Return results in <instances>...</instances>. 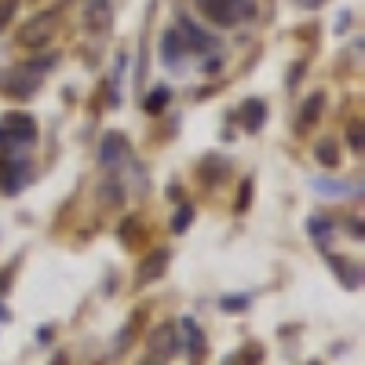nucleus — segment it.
<instances>
[{
  "mask_svg": "<svg viewBox=\"0 0 365 365\" xmlns=\"http://www.w3.org/2000/svg\"><path fill=\"white\" fill-rule=\"evenodd\" d=\"M197 4L216 26H237V22L252 19V11H256L252 0H197Z\"/></svg>",
  "mask_w": 365,
  "mask_h": 365,
  "instance_id": "obj_1",
  "label": "nucleus"
},
{
  "mask_svg": "<svg viewBox=\"0 0 365 365\" xmlns=\"http://www.w3.org/2000/svg\"><path fill=\"white\" fill-rule=\"evenodd\" d=\"M175 34H179V41H182V44H187V51L208 55L212 48H216V37H212V34H205V29H201V26H194L190 19H179Z\"/></svg>",
  "mask_w": 365,
  "mask_h": 365,
  "instance_id": "obj_2",
  "label": "nucleus"
},
{
  "mask_svg": "<svg viewBox=\"0 0 365 365\" xmlns=\"http://www.w3.org/2000/svg\"><path fill=\"white\" fill-rule=\"evenodd\" d=\"M128 158H132V146L125 143V135L110 132V135L103 139V146H99V165H106V168H117V165H125Z\"/></svg>",
  "mask_w": 365,
  "mask_h": 365,
  "instance_id": "obj_3",
  "label": "nucleus"
},
{
  "mask_svg": "<svg viewBox=\"0 0 365 365\" xmlns=\"http://www.w3.org/2000/svg\"><path fill=\"white\" fill-rule=\"evenodd\" d=\"M4 132H8L11 139H19V143H34V139H37V120L26 117V113H8Z\"/></svg>",
  "mask_w": 365,
  "mask_h": 365,
  "instance_id": "obj_4",
  "label": "nucleus"
},
{
  "mask_svg": "<svg viewBox=\"0 0 365 365\" xmlns=\"http://www.w3.org/2000/svg\"><path fill=\"white\" fill-rule=\"evenodd\" d=\"M165 267H168V252L161 249V252H154V256H150V259L139 267V282H143V285H150V282L158 278V274H165Z\"/></svg>",
  "mask_w": 365,
  "mask_h": 365,
  "instance_id": "obj_5",
  "label": "nucleus"
},
{
  "mask_svg": "<svg viewBox=\"0 0 365 365\" xmlns=\"http://www.w3.org/2000/svg\"><path fill=\"white\" fill-rule=\"evenodd\" d=\"M182 51H187V48H182L179 34H175V29H168V34H165V41H161V58H165L168 66H175L179 58H182Z\"/></svg>",
  "mask_w": 365,
  "mask_h": 365,
  "instance_id": "obj_6",
  "label": "nucleus"
},
{
  "mask_svg": "<svg viewBox=\"0 0 365 365\" xmlns=\"http://www.w3.org/2000/svg\"><path fill=\"white\" fill-rule=\"evenodd\" d=\"M263 120H267V110H263V103H245V110H241V125H245L249 132H256V128H263Z\"/></svg>",
  "mask_w": 365,
  "mask_h": 365,
  "instance_id": "obj_7",
  "label": "nucleus"
},
{
  "mask_svg": "<svg viewBox=\"0 0 365 365\" xmlns=\"http://www.w3.org/2000/svg\"><path fill=\"white\" fill-rule=\"evenodd\" d=\"M314 190H322L325 197H344V194H358V187H347V182H332V179H314Z\"/></svg>",
  "mask_w": 365,
  "mask_h": 365,
  "instance_id": "obj_8",
  "label": "nucleus"
},
{
  "mask_svg": "<svg viewBox=\"0 0 365 365\" xmlns=\"http://www.w3.org/2000/svg\"><path fill=\"white\" fill-rule=\"evenodd\" d=\"M48 34H51V15H37L34 26L22 29V41H26V44H34L37 37H48Z\"/></svg>",
  "mask_w": 365,
  "mask_h": 365,
  "instance_id": "obj_9",
  "label": "nucleus"
},
{
  "mask_svg": "<svg viewBox=\"0 0 365 365\" xmlns=\"http://www.w3.org/2000/svg\"><path fill=\"white\" fill-rule=\"evenodd\" d=\"M15 165H19V168H4V190H8V194H15L22 182H26V165H22V161H15Z\"/></svg>",
  "mask_w": 365,
  "mask_h": 365,
  "instance_id": "obj_10",
  "label": "nucleus"
},
{
  "mask_svg": "<svg viewBox=\"0 0 365 365\" xmlns=\"http://www.w3.org/2000/svg\"><path fill=\"white\" fill-rule=\"evenodd\" d=\"M168 99H172V91H168V88H154V91L146 96V110H150V113H161Z\"/></svg>",
  "mask_w": 365,
  "mask_h": 365,
  "instance_id": "obj_11",
  "label": "nucleus"
},
{
  "mask_svg": "<svg viewBox=\"0 0 365 365\" xmlns=\"http://www.w3.org/2000/svg\"><path fill=\"white\" fill-rule=\"evenodd\" d=\"M318 161H322L325 168H332V165H336V161H340V150H336V143H332V139H325V143H318Z\"/></svg>",
  "mask_w": 365,
  "mask_h": 365,
  "instance_id": "obj_12",
  "label": "nucleus"
},
{
  "mask_svg": "<svg viewBox=\"0 0 365 365\" xmlns=\"http://www.w3.org/2000/svg\"><path fill=\"white\" fill-rule=\"evenodd\" d=\"M182 332H187V347L190 351H201V329L190 318H182Z\"/></svg>",
  "mask_w": 365,
  "mask_h": 365,
  "instance_id": "obj_13",
  "label": "nucleus"
},
{
  "mask_svg": "<svg viewBox=\"0 0 365 365\" xmlns=\"http://www.w3.org/2000/svg\"><path fill=\"white\" fill-rule=\"evenodd\" d=\"M190 220H194V208H190V205H182V208L175 212V220H172V230H175V234H182V230L190 227Z\"/></svg>",
  "mask_w": 365,
  "mask_h": 365,
  "instance_id": "obj_14",
  "label": "nucleus"
},
{
  "mask_svg": "<svg viewBox=\"0 0 365 365\" xmlns=\"http://www.w3.org/2000/svg\"><path fill=\"white\" fill-rule=\"evenodd\" d=\"M220 307L237 314V307H249V296H230V299H223V303H220Z\"/></svg>",
  "mask_w": 365,
  "mask_h": 365,
  "instance_id": "obj_15",
  "label": "nucleus"
},
{
  "mask_svg": "<svg viewBox=\"0 0 365 365\" xmlns=\"http://www.w3.org/2000/svg\"><path fill=\"white\" fill-rule=\"evenodd\" d=\"M8 15H15V0H0V29L8 26Z\"/></svg>",
  "mask_w": 365,
  "mask_h": 365,
  "instance_id": "obj_16",
  "label": "nucleus"
},
{
  "mask_svg": "<svg viewBox=\"0 0 365 365\" xmlns=\"http://www.w3.org/2000/svg\"><path fill=\"white\" fill-rule=\"evenodd\" d=\"M307 227H311V234H318V237H322V234L329 230V220H311Z\"/></svg>",
  "mask_w": 365,
  "mask_h": 365,
  "instance_id": "obj_17",
  "label": "nucleus"
},
{
  "mask_svg": "<svg viewBox=\"0 0 365 365\" xmlns=\"http://www.w3.org/2000/svg\"><path fill=\"white\" fill-rule=\"evenodd\" d=\"M318 106H322V96H314V99H311V110H303V117H307V120H314Z\"/></svg>",
  "mask_w": 365,
  "mask_h": 365,
  "instance_id": "obj_18",
  "label": "nucleus"
},
{
  "mask_svg": "<svg viewBox=\"0 0 365 365\" xmlns=\"http://www.w3.org/2000/svg\"><path fill=\"white\" fill-rule=\"evenodd\" d=\"M351 143H354V146H361V128H358V125L351 128Z\"/></svg>",
  "mask_w": 365,
  "mask_h": 365,
  "instance_id": "obj_19",
  "label": "nucleus"
},
{
  "mask_svg": "<svg viewBox=\"0 0 365 365\" xmlns=\"http://www.w3.org/2000/svg\"><path fill=\"white\" fill-rule=\"evenodd\" d=\"M51 365H66V358H63V354H58V358H55V361H51Z\"/></svg>",
  "mask_w": 365,
  "mask_h": 365,
  "instance_id": "obj_20",
  "label": "nucleus"
}]
</instances>
